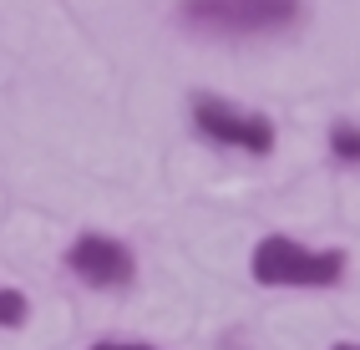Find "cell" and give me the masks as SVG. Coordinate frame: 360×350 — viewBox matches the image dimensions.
<instances>
[{"instance_id":"4","label":"cell","mask_w":360,"mask_h":350,"mask_svg":"<svg viewBox=\"0 0 360 350\" xmlns=\"http://www.w3.org/2000/svg\"><path fill=\"white\" fill-rule=\"evenodd\" d=\"M66 269L82 279L86 290H102V294H122L137 285V259L122 239L112 233H77L66 249Z\"/></svg>"},{"instance_id":"6","label":"cell","mask_w":360,"mask_h":350,"mask_svg":"<svg viewBox=\"0 0 360 350\" xmlns=\"http://www.w3.org/2000/svg\"><path fill=\"white\" fill-rule=\"evenodd\" d=\"M26 320H31V299L20 294V290L0 285V330H20Z\"/></svg>"},{"instance_id":"2","label":"cell","mask_w":360,"mask_h":350,"mask_svg":"<svg viewBox=\"0 0 360 350\" xmlns=\"http://www.w3.org/2000/svg\"><path fill=\"white\" fill-rule=\"evenodd\" d=\"M249 274L264 290H330L345 279V254L309 249L290 233H264L249 254Z\"/></svg>"},{"instance_id":"5","label":"cell","mask_w":360,"mask_h":350,"mask_svg":"<svg viewBox=\"0 0 360 350\" xmlns=\"http://www.w3.org/2000/svg\"><path fill=\"white\" fill-rule=\"evenodd\" d=\"M330 153H335V162L360 168V127H355V122H335V127H330Z\"/></svg>"},{"instance_id":"1","label":"cell","mask_w":360,"mask_h":350,"mask_svg":"<svg viewBox=\"0 0 360 350\" xmlns=\"http://www.w3.org/2000/svg\"><path fill=\"white\" fill-rule=\"evenodd\" d=\"M304 0H178V26L203 41H264L295 31Z\"/></svg>"},{"instance_id":"8","label":"cell","mask_w":360,"mask_h":350,"mask_svg":"<svg viewBox=\"0 0 360 350\" xmlns=\"http://www.w3.org/2000/svg\"><path fill=\"white\" fill-rule=\"evenodd\" d=\"M330 350H360V345H350V340H340V345H330Z\"/></svg>"},{"instance_id":"3","label":"cell","mask_w":360,"mask_h":350,"mask_svg":"<svg viewBox=\"0 0 360 350\" xmlns=\"http://www.w3.org/2000/svg\"><path fill=\"white\" fill-rule=\"evenodd\" d=\"M188 122L203 143L213 148H233V153H249V157H269L279 132L264 112L254 107H238L229 97H213V91H193V102H188Z\"/></svg>"},{"instance_id":"7","label":"cell","mask_w":360,"mask_h":350,"mask_svg":"<svg viewBox=\"0 0 360 350\" xmlns=\"http://www.w3.org/2000/svg\"><path fill=\"white\" fill-rule=\"evenodd\" d=\"M91 350H158V345H142V340H97Z\"/></svg>"}]
</instances>
